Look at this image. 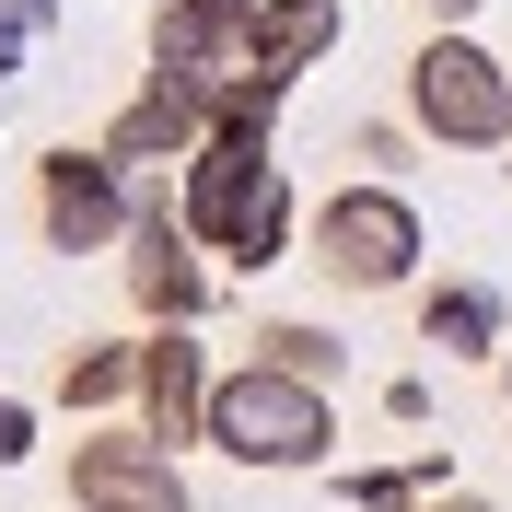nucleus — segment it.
<instances>
[{
  "label": "nucleus",
  "instance_id": "obj_1",
  "mask_svg": "<svg viewBox=\"0 0 512 512\" xmlns=\"http://www.w3.org/2000/svg\"><path fill=\"white\" fill-rule=\"evenodd\" d=\"M210 454L268 466V478H315L326 454H338V396L268 373V361H233V373L210 384Z\"/></svg>",
  "mask_w": 512,
  "mask_h": 512
},
{
  "label": "nucleus",
  "instance_id": "obj_2",
  "mask_svg": "<svg viewBox=\"0 0 512 512\" xmlns=\"http://www.w3.org/2000/svg\"><path fill=\"white\" fill-rule=\"evenodd\" d=\"M175 222L198 233V256L280 268V245H291V222H303V210H291V187H280V163H268V152H245V140H198Z\"/></svg>",
  "mask_w": 512,
  "mask_h": 512
},
{
  "label": "nucleus",
  "instance_id": "obj_3",
  "mask_svg": "<svg viewBox=\"0 0 512 512\" xmlns=\"http://www.w3.org/2000/svg\"><path fill=\"white\" fill-rule=\"evenodd\" d=\"M303 245H315V268L338 291H408L419 280V256H431V233H419L408 187H384V175H350V187H326L315 198V222H303Z\"/></svg>",
  "mask_w": 512,
  "mask_h": 512
},
{
  "label": "nucleus",
  "instance_id": "obj_4",
  "mask_svg": "<svg viewBox=\"0 0 512 512\" xmlns=\"http://www.w3.org/2000/svg\"><path fill=\"white\" fill-rule=\"evenodd\" d=\"M408 128L443 152H512V59L478 35H419L408 59Z\"/></svg>",
  "mask_w": 512,
  "mask_h": 512
},
{
  "label": "nucleus",
  "instance_id": "obj_5",
  "mask_svg": "<svg viewBox=\"0 0 512 512\" xmlns=\"http://www.w3.org/2000/svg\"><path fill=\"white\" fill-rule=\"evenodd\" d=\"M128 222H140V187H128V163H105V140L94 152H47L35 163V233L59 256H105V245H128Z\"/></svg>",
  "mask_w": 512,
  "mask_h": 512
},
{
  "label": "nucleus",
  "instance_id": "obj_6",
  "mask_svg": "<svg viewBox=\"0 0 512 512\" xmlns=\"http://www.w3.org/2000/svg\"><path fill=\"white\" fill-rule=\"evenodd\" d=\"M70 512H198V501H187V466L140 419H105L70 443Z\"/></svg>",
  "mask_w": 512,
  "mask_h": 512
},
{
  "label": "nucleus",
  "instance_id": "obj_7",
  "mask_svg": "<svg viewBox=\"0 0 512 512\" xmlns=\"http://www.w3.org/2000/svg\"><path fill=\"white\" fill-rule=\"evenodd\" d=\"M117 280H128V303H140V326H198V315H210V256H198V233L175 222L163 198H140Z\"/></svg>",
  "mask_w": 512,
  "mask_h": 512
},
{
  "label": "nucleus",
  "instance_id": "obj_8",
  "mask_svg": "<svg viewBox=\"0 0 512 512\" xmlns=\"http://www.w3.org/2000/svg\"><path fill=\"white\" fill-rule=\"evenodd\" d=\"M210 350H198L187 326H152V338H140V396H128V408H140V431H152L163 454H187V443H210Z\"/></svg>",
  "mask_w": 512,
  "mask_h": 512
},
{
  "label": "nucleus",
  "instance_id": "obj_9",
  "mask_svg": "<svg viewBox=\"0 0 512 512\" xmlns=\"http://www.w3.org/2000/svg\"><path fill=\"white\" fill-rule=\"evenodd\" d=\"M198 140H210V94L175 82V70H152V82L105 117V163H187Z\"/></svg>",
  "mask_w": 512,
  "mask_h": 512
},
{
  "label": "nucleus",
  "instance_id": "obj_10",
  "mask_svg": "<svg viewBox=\"0 0 512 512\" xmlns=\"http://www.w3.org/2000/svg\"><path fill=\"white\" fill-rule=\"evenodd\" d=\"M152 70H175V82H233L245 70V24H222L210 0H152Z\"/></svg>",
  "mask_w": 512,
  "mask_h": 512
},
{
  "label": "nucleus",
  "instance_id": "obj_11",
  "mask_svg": "<svg viewBox=\"0 0 512 512\" xmlns=\"http://www.w3.org/2000/svg\"><path fill=\"white\" fill-rule=\"evenodd\" d=\"M419 350L501 361V350H512V303H501L489 280H431V291H419Z\"/></svg>",
  "mask_w": 512,
  "mask_h": 512
},
{
  "label": "nucleus",
  "instance_id": "obj_12",
  "mask_svg": "<svg viewBox=\"0 0 512 512\" xmlns=\"http://www.w3.org/2000/svg\"><path fill=\"white\" fill-rule=\"evenodd\" d=\"M338 35H350V12H338V0H268V12H256V35H245V70H268V82L291 94V82L338 47Z\"/></svg>",
  "mask_w": 512,
  "mask_h": 512
},
{
  "label": "nucleus",
  "instance_id": "obj_13",
  "mask_svg": "<svg viewBox=\"0 0 512 512\" xmlns=\"http://www.w3.org/2000/svg\"><path fill=\"white\" fill-rule=\"evenodd\" d=\"M245 361H268V373L326 384V396H338V373H350V338H326L315 315H256V350H245Z\"/></svg>",
  "mask_w": 512,
  "mask_h": 512
},
{
  "label": "nucleus",
  "instance_id": "obj_14",
  "mask_svg": "<svg viewBox=\"0 0 512 512\" xmlns=\"http://www.w3.org/2000/svg\"><path fill=\"white\" fill-rule=\"evenodd\" d=\"M59 396H70V408H117V396H140V338H82V350L59 361Z\"/></svg>",
  "mask_w": 512,
  "mask_h": 512
},
{
  "label": "nucleus",
  "instance_id": "obj_15",
  "mask_svg": "<svg viewBox=\"0 0 512 512\" xmlns=\"http://www.w3.org/2000/svg\"><path fill=\"white\" fill-rule=\"evenodd\" d=\"M443 489H454V478H443V443H419L408 466H361L350 501H361V512H431Z\"/></svg>",
  "mask_w": 512,
  "mask_h": 512
},
{
  "label": "nucleus",
  "instance_id": "obj_16",
  "mask_svg": "<svg viewBox=\"0 0 512 512\" xmlns=\"http://www.w3.org/2000/svg\"><path fill=\"white\" fill-rule=\"evenodd\" d=\"M268 128H280V82H268V70H233V82H210V140H245V152H268Z\"/></svg>",
  "mask_w": 512,
  "mask_h": 512
},
{
  "label": "nucleus",
  "instance_id": "obj_17",
  "mask_svg": "<svg viewBox=\"0 0 512 512\" xmlns=\"http://www.w3.org/2000/svg\"><path fill=\"white\" fill-rule=\"evenodd\" d=\"M350 163H408V128H384V117L350 128Z\"/></svg>",
  "mask_w": 512,
  "mask_h": 512
},
{
  "label": "nucleus",
  "instance_id": "obj_18",
  "mask_svg": "<svg viewBox=\"0 0 512 512\" xmlns=\"http://www.w3.org/2000/svg\"><path fill=\"white\" fill-rule=\"evenodd\" d=\"M35 454V419H24V396H0V466H24Z\"/></svg>",
  "mask_w": 512,
  "mask_h": 512
},
{
  "label": "nucleus",
  "instance_id": "obj_19",
  "mask_svg": "<svg viewBox=\"0 0 512 512\" xmlns=\"http://www.w3.org/2000/svg\"><path fill=\"white\" fill-rule=\"evenodd\" d=\"M384 419H408V431H419V419H431V384H419V373H396V384H384Z\"/></svg>",
  "mask_w": 512,
  "mask_h": 512
},
{
  "label": "nucleus",
  "instance_id": "obj_20",
  "mask_svg": "<svg viewBox=\"0 0 512 512\" xmlns=\"http://www.w3.org/2000/svg\"><path fill=\"white\" fill-rule=\"evenodd\" d=\"M210 12H222V24H245V35H256V12H268V0H210Z\"/></svg>",
  "mask_w": 512,
  "mask_h": 512
},
{
  "label": "nucleus",
  "instance_id": "obj_21",
  "mask_svg": "<svg viewBox=\"0 0 512 512\" xmlns=\"http://www.w3.org/2000/svg\"><path fill=\"white\" fill-rule=\"evenodd\" d=\"M431 512H501V501H478V489H443V501H431Z\"/></svg>",
  "mask_w": 512,
  "mask_h": 512
},
{
  "label": "nucleus",
  "instance_id": "obj_22",
  "mask_svg": "<svg viewBox=\"0 0 512 512\" xmlns=\"http://www.w3.org/2000/svg\"><path fill=\"white\" fill-rule=\"evenodd\" d=\"M501 408H512V350H501Z\"/></svg>",
  "mask_w": 512,
  "mask_h": 512
},
{
  "label": "nucleus",
  "instance_id": "obj_23",
  "mask_svg": "<svg viewBox=\"0 0 512 512\" xmlns=\"http://www.w3.org/2000/svg\"><path fill=\"white\" fill-rule=\"evenodd\" d=\"M501 175H512V163H501Z\"/></svg>",
  "mask_w": 512,
  "mask_h": 512
}]
</instances>
